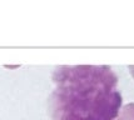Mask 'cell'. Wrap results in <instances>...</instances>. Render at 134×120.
<instances>
[{"instance_id": "7a4b0ae2", "label": "cell", "mask_w": 134, "mask_h": 120, "mask_svg": "<svg viewBox=\"0 0 134 120\" xmlns=\"http://www.w3.org/2000/svg\"><path fill=\"white\" fill-rule=\"evenodd\" d=\"M114 120H134V103H128L120 108Z\"/></svg>"}, {"instance_id": "3957f363", "label": "cell", "mask_w": 134, "mask_h": 120, "mask_svg": "<svg viewBox=\"0 0 134 120\" xmlns=\"http://www.w3.org/2000/svg\"><path fill=\"white\" fill-rule=\"evenodd\" d=\"M129 70H130V74L134 78V65H129Z\"/></svg>"}, {"instance_id": "6da1fadb", "label": "cell", "mask_w": 134, "mask_h": 120, "mask_svg": "<svg viewBox=\"0 0 134 120\" xmlns=\"http://www.w3.org/2000/svg\"><path fill=\"white\" fill-rule=\"evenodd\" d=\"M53 120H114L122 106L118 78L107 65H63L53 73Z\"/></svg>"}]
</instances>
